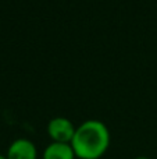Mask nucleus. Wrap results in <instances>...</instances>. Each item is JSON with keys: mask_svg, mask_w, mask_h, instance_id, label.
<instances>
[{"mask_svg": "<svg viewBox=\"0 0 157 159\" xmlns=\"http://www.w3.org/2000/svg\"><path fill=\"white\" fill-rule=\"evenodd\" d=\"M110 131L103 121L91 119L75 130L71 147L78 159H100L110 147Z\"/></svg>", "mask_w": 157, "mask_h": 159, "instance_id": "1", "label": "nucleus"}, {"mask_svg": "<svg viewBox=\"0 0 157 159\" xmlns=\"http://www.w3.org/2000/svg\"><path fill=\"white\" fill-rule=\"evenodd\" d=\"M75 130H77V127L74 126V123L70 119L63 117V116L53 117L47 124V134L52 138L53 143L71 144Z\"/></svg>", "mask_w": 157, "mask_h": 159, "instance_id": "2", "label": "nucleus"}, {"mask_svg": "<svg viewBox=\"0 0 157 159\" xmlns=\"http://www.w3.org/2000/svg\"><path fill=\"white\" fill-rule=\"evenodd\" d=\"M7 159H38V148L28 138H17L8 145Z\"/></svg>", "mask_w": 157, "mask_h": 159, "instance_id": "3", "label": "nucleus"}, {"mask_svg": "<svg viewBox=\"0 0 157 159\" xmlns=\"http://www.w3.org/2000/svg\"><path fill=\"white\" fill-rule=\"evenodd\" d=\"M42 159H77L71 144L66 143H50L45 148Z\"/></svg>", "mask_w": 157, "mask_h": 159, "instance_id": "4", "label": "nucleus"}, {"mask_svg": "<svg viewBox=\"0 0 157 159\" xmlns=\"http://www.w3.org/2000/svg\"><path fill=\"white\" fill-rule=\"evenodd\" d=\"M134 159H150V158H147V157H138V158H134Z\"/></svg>", "mask_w": 157, "mask_h": 159, "instance_id": "5", "label": "nucleus"}, {"mask_svg": "<svg viewBox=\"0 0 157 159\" xmlns=\"http://www.w3.org/2000/svg\"><path fill=\"white\" fill-rule=\"evenodd\" d=\"M0 159H7V158H6V155H2V154H0Z\"/></svg>", "mask_w": 157, "mask_h": 159, "instance_id": "6", "label": "nucleus"}]
</instances>
